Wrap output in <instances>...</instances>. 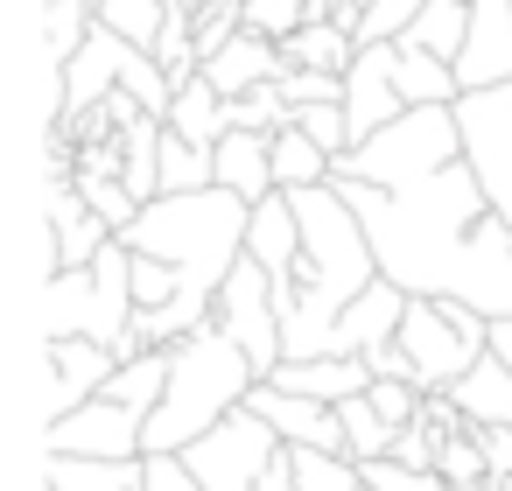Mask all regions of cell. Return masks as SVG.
I'll return each instance as SVG.
<instances>
[{
    "label": "cell",
    "instance_id": "6da1fadb",
    "mask_svg": "<svg viewBox=\"0 0 512 491\" xmlns=\"http://www.w3.org/2000/svg\"><path fill=\"white\" fill-rule=\"evenodd\" d=\"M330 183L365 218L386 281H400L407 295H456L477 302L484 316H512V225L498 218V204L484 197L463 155L400 190L358 176H330Z\"/></svg>",
    "mask_w": 512,
    "mask_h": 491
},
{
    "label": "cell",
    "instance_id": "4fadbf2b",
    "mask_svg": "<svg viewBox=\"0 0 512 491\" xmlns=\"http://www.w3.org/2000/svg\"><path fill=\"white\" fill-rule=\"evenodd\" d=\"M43 211H50V274H57V267H92V260H99V246L113 239V225L85 204V190H78L71 176H64V183H50Z\"/></svg>",
    "mask_w": 512,
    "mask_h": 491
},
{
    "label": "cell",
    "instance_id": "1f68e13d",
    "mask_svg": "<svg viewBox=\"0 0 512 491\" xmlns=\"http://www.w3.org/2000/svg\"><path fill=\"white\" fill-rule=\"evenodd\" d=\"M295 127H302L309 141H323L330 155H344V148H351V120H344V99H323V106H295Z\"/></svg>",
    "mask_w": 512,
    "mask_h": 491
},
{
    "label": "cell",
    "instance_id": "ac0fdd59",
    "mask_svg": "<svg viewBox=\"0 0 512 491\" xmlns=\"http://www.w3.org/2000/svg\"><path fill=\"white\" fill-rule=\"evenodd\" d=\"M50 491H141L148 456H43Z\"/></svg>",
    "mask_w": 512,
    "mask_h": 491
},
{
    "label": "cell",
    "instance_id": "484cf974",
    "mask_svg": "<svg viewBox=\"0 0 512 491\" xmlns=\"http://www.w3.org/2000/svg\"><path fill=\"white\" fill-rule=\"evenodd\" d=\"M92 29H99V0H43V50L57 64H71Z\"/></svg>",
    "mask_w": 512,
    "mask_h": 491
},
{
    "label": "cell",
    "instance_id": "83f0119b",
    "mask_svg": "<svg viewBox=\"0 0 512 491\" xmlns=\"http://www.w3.org/2000/svg\"><path fill=\"white\" fill-rule=\"evenodd\" d=\"M435 470H442V484H484V477H491V456H484L477 428H463V435H442V449H435Z\"/></svg>",
    "mask_w": 512,
    "mask_h": 491
},
{
    "label": "cell",
    "instance_id": "52a82bcc",
    "mask_svg": "<svg viewBox=\"0 0 512 491\" xmlns=\"http://www.w3.org/2000/svg\"><path fill=\"white\" fill-rule=\"evenodd\" d=\"M274 449H281L274 421H267V414H253V407H232L218 428H204V435L183 449V463L197 470V484H204V491H253V484H260V470L274 463Z\"/></svg>",
    "mask_w": 512,
    "mask_h": 491
},
{
    "label": "cell",
    "instance_id": "f35d334b",
    "mask_svg": "<svg viewBox=\"0 0 512 491\" xmlns=\"http://www.w3.org/2000/svg\"><path fill=\"white\" fill-rule=\"evenodd\" d=\"M491 351L512 365V316H498V323H491Z\"/></svg>",
    "mask_w": 512,
    "mask_h": 491
},
{
    "label": "cell",
    "instance_id": "ffe728a7",
    "mask_svg": "<svg viewBox=\"0 0 512 491\" xmlns=\"http://www.w3.org/2000/svg\"><path fill=\"white\" fill-rule=\"evenodd\" d=\"M449 393L463 400L470 428H505V421H512V365H505L498 351H484V358H477Z\"/></svg>",
    "mask_w": 512,
    "mask_h": 491
},
{
    "label": "cell",
    "instance_id": "74e56055",
    "mask_svg": "<svg viewBox=\"0 0 512 491\" xmlns=\"http://www.w3.org/2000/svg\"><path fill=\"white\" fill-rule=\"evenodd\" d=\"M253 491H295V449H288V442L274 449V463L260 470V484H253Z\"/></svg>",
    "mask_w": 512,
    "mask_h": 491
},
{
    "label": "cell",
    "instance_id": "4dcf8cb0",
    "mask_svg": "<svg viewBox=\"0 0 512 491\" xmlns=\"http://www.w3.org/2000/svg\"><path fill=\"white\" fill-rule=\"evenodd\" d=\"M358 470H365V491H449L442 470H414V463H393V456H372Z\"/></svg>",
    "mask_w": 512,
    "mask_h": 491
},
{
    "label": "cell",
    "instance_id": "8992f818",
    "mask_svg": "<svg viewBox=\"0 0 512 491\" xmlns=\"http://www.w3.org/2000/svg\"><path fill=\"white\" fill-rule=\"evenodd\" d=\"M211 323H218L232 344H246V358L260 365V379L281 372L288 337H281V309H274V274H267L253 253L225 274V288H218V302H211Z\"/></svg>",
    "mask_w": 512,
    "mask_h": 491
},
{
    "label": "cell",
    "instance_id": "603a6c76",
    "mask_svg": "<svg viewBox=\"0 0 512 491\" xmlns=\"http://www.w3.org/2000/svg\"><path fill=\"white\" fill-rule=\"evenodd\" d=\"M169 127L176 134H190V141H204V148H218L225 134H232V120H225V92L197 71L183 92H176V106H169Z\"/></svg>",
    "mask_w": 512,
    "mask_h": 491
},
{
    "label": "cell",
    "instance_id": "f1b7e54d",
    "mask_svg": "<svg viewBox=\"0 0 512 491\" xmlns=\"http://www.w3.org/2000/svg\"><path fill=\"white\" fill-rule=\"evenodd\" d=\"M428 8V0H365V15H358V43H400L407 22Z\"/></svg>",
    "mask_w": 512,
    "mask_h": 491
},
{
    "label": "cell",
    "instance_id": "8d00e7d4",
    "mask_svg": "<svg viewBox=\"0 0 512 491\" xmlns=\"http://www.w3.org/2000/svg\"><path fill=\"white\" fill-rule=\"evenodd\" d=\"M141 491H204V484H197V470L183 456H148V484Z\"/></svg>",
    "mask_w": 512,
    "mask_h": 491
},
{
    "label": "cell",
    "instance_id": "3957f363",
    "mask_svg": "<svg viewBox=\"0 0 512 491\" xmlns=\"http://www.w3.org/2000/svg\"><path fill=\"white\" fill-rule=\"evenodd\" d=\"M176 365H169V386L141 428V449L148 456H183L204 428H218L232 407H246V393L260 386V365L246 358V344H232L218 323H197L190 337L169 344Z\"/></svg>",
    "mask_w": 512,
    "mask_h": 491
},
{
    "label": "cell",
    "instance_id": "277c9868",
    "mask_svg": "<svg viewBox=\"0 0 512 491\" xmlns=\"http://www.w3.org/2000/svg\"><path fill=\"white\" fill-rule=\"evenodd\" d=\"M134 246L113 232L92 267H57L43 281V344L50 337H99L120 344L134 323Z\"/></svg>",
    "mask_w": 512,
    "mask_h": 491
},
{
    "label": "cell",
    "instance_id": "44dd1931",
    "mask_svg": "<svg viewBox=\"0 0 512 491\" xmlns=\"http://www.w3.org/2000/svg\"><path fill=\"white\" fill-rule=\"evenodd\" d=\"M281 57H288V71H295V64H302V71H351L358 29H344L337 15H316V22H302V29L281 43Z\"/></svg>",
    "mask_w": 512,
    "mask_h": 491
},
{
    "label": "cell",
    "instance_id": "8fae6325",
    "mask_svg": "<svg viewBox=\"0 0 512 491\" xmlns=\"http://www.w3.org/2000/svg\"><path fill=\"white\" fill-rule=\"evenodd\" d=\"M113 372H120L113 344H99V337H50V379H43V407H50V421L71 414V407H85Z\"/></svg>",
    "mask_w": 512,
    "mask_h": 491
},
{
    "label": "cell",
    "instance_id": "e0dca14e",
    "mask_svg": "<svg viewBox=\"0 0 512 491\" xmlns=\"http://www.w3.org/2000/svg\"><path fill=\"white\" fill-rule=\"evenodd\" d=\"M218 183L239 190L246 204H260L267 190H281V176H274V134H260V127H232V134L218 141Z\"/></svg>",
    "mask_w": 512,
    "mask_h": 491
},
{
    "label": "cell",
    "instance_id": "d6a6232c",
    "mask_svg": "<svg viewBox=\"0 0 512 491\" xmlns=\"http://www.w3.org/2000/svg\"><path fill=\"white\" fill-rule=\"evenodd\" d=\"M183 295V274L169 267V260H155V253H134V302L141 309H162V302H176Z\"/></svg>",
    "mask_w": 512,
    "mask_h": 491
},
{
    "label": "cell",
    "instance_id": "d4e9b609",
    "mask_svg": "<svg viewBox=\"0 0 512 491\" xmlns=\"http://www.w3.org/2000/svg\"><path fill=\"white\" fill-rule=\"evenodd\" d=\"M400 43H421V50H435V57H463V43H470V0H428V8L407 22V36Z\"/></svg>",
    "mask_w": 512,
    "mask_h": 491
},
{
    "label": "cell",
    "instance_id": "f546056e",
    "mask_svg": "<svg viewBox=\"0 0 512 491\" xmlns=\"http://www.w3.org/2000/svg\"><path fill=\"white\" fill-rule=\"evenodd\" d=\"M302 22H316L309 0H246V29H260V36H274V43H288Z\"/></svg>",
    "mask_w": 512,
    "mask_h": 491
},
{
    "label": "cell",
    "instance_id": "9c48e42d",
    "mask_svg": "<svg viewBox=\"0 0 512 491\" xmlns=\"http://www.w3.org/2000/svg\"><path fill=\"white\" fill-rule=\"evenodd\" d=\"M141 428H148V414L99 386L85 407H71V414H57L43 428V456H148Z\"/></svg>",
    "mask_w": 512,
    "mask_h": 491
},
{
    "label": "cell",
    "instance_id": "ba28073f",
    "mask_svg": "<svg viewBox=\"0 0 512 491\" xmlns=\"http://www.w3.org/2000/svg\"><path fill=\"white\" fill-rule=\"evenodd\" d=\"M463 120V162L477 169L484 197L498 204V218L512 225V85H477L456 99Z\"/></svg>",
    "mask_w": 512,
    "mask_h": 491
},
{
    "label": "cell",
    "instance_id": "30bf717a",
    "mask_svg": "<svg viewBox=\"0 0 512 491\" xmlns=\"http://www.w3.org/2000/svg\"><path fill=\"white\" fill-rule=\"evenodd\" d=\"M400 43H358L351 71H344V120H351V148L365 134H379L386 120H400Z\"/></svg>",
    "mask_w": 512,
    "mask_h": 491
},
{
    "label": "cell",
    "instance_id": "2e32d148",
    "mask_svg": "<svg viewBox=\"0 0 512 491\" xmlns=\"http://www.w3.org/2000/svg\"><path fill=\"white\" fill-rule=\"evenodd\" d=\"M246 253H253L274 281H288V274H295V260H302V218H295V197H288V190H267V197L253 204Z\"/></svg>",
    "mask_w": 512,
    "mask_h": 491
},
{
    "label": "cell",
    "instance_id": "e575fe53",
    "mask_svg": "<svg viewBox=\"0 0 512 491\" xmlns=\"http://www.w3.org/2000/svg\"><path fill=\"white\" fill-rule=\"evenodd\" d=\"M281 92H288V106H323V99H344V71H288L281 78Z\"/></svg>",
    "mask_w": 512,
    "mask_h": 491
},
{
    "label": "cell",
    "instance_id": "7402d4cb",
    "mask_svg": "<svg viewBox=\"0 0 512 491\" xmlns=\"http://www.w3.org/2000/svg\"><path fill=\"white\" fill-rule=\"evenodd\" d=\"M400 99L407 106H456L463 99V78L449 57L421 50V43H400Z\"/></svg>",
    "mask_w": 512,
    "mask_h": 491
},
{
    "label": "cell",
    "instance_id": "836d02e7",
    "mask_svg": "<svg viewBox=\"0 0 512 491\" xmlns=\"http://www.w3.org/2000/svg\"><path fill=\"white\" fill-rule=\"evenodd\" d=\"M365 393H372V407L393 421V435H400V428H414V421H421V400H428L414 379H372Z\"/></svg>",
    "mask_w": 512,
    "mask_h": 491
},
{
    "label": "cell",
    "instance_id": "9a60e30c",
    "mask_svg": "<svg viewBox=\"0 0 512 491\" xmlns=\"http://www.w3.org/2000/svg\"><path fill=\"white\" fill-rule=\"evenodd\" d=\"M204 78L225 92V99H239V92H253V85H274V78H288V57H281V43L274 36H260V29H239L218 57H204Z\"/></svg>",
    "mask_w": 512,
    "mask_h": 491
},
{
    "label": "cell",
    "instance_id": "4316f807",
    "mask_svg": "<svg viewBox=\"0 0 512 491\" xmlns=\"http://www.w3.org/2000/svg\"><path fill=\"white\" fill-rule=\"evenodd\" d=\"M337 414H344L351 463H372V456H386V449H393V421L372 407V393H351V400H337Z\"/></svg>",
    "mask_w": 512,
    "mask_h": 491
},
{
    "label": "cell",
    "instance_id": "d6986e66",
    "mask_svg": "<svg viewBox=\"0 0 512 491\" xmlns=\"http://www.w3.org/2000/svg\"><path fill=\"white\" fill-rule=\"evenodd\" d=\"M274 386L309 393V400H351L372 386V358H281Z\"/></svg>",
    "mask_w": 512,
    "mask_h": 491
},
{
    "label": "cell",
    "instance_id": "cb8c5ba5",
    "mask_svg": "<svg viewBox=\"0 0 512 491\" xmlns=\"http://www.w3.org/2000/svg\"><path fill=\"white\" fill-rule=\"evenodd\" d=\"M330 169H337V155H330L323 141H309L295 120H288V127H274V176H281V190L330 183Z\"/></svg>",
    "mask_w": 512,
    "mask_h": 491
},
{
    "label": "cell",
    "instance_id": "7c38bea8",
    "mask_svg": "<svg viewBox=\"0 0 512 491\" xmlns=\"http://www.w3.org/2000/svg\"><path fill=\"white\" fill-rule=\"evenodd\" d=\"M127 50H134V36H120L113 22H99V29L85 36V50L64 64V120H78V113H92L99 99H113V92H120ZM64 120H57V127H64Z\"/></svg>",
    "mask_w": 512,
    "mask_h": 491
},
{
    "label": "cell",
    "instance_id": "5bb4252c",
    "mask_svg": "<svg viewBox=\"0 0 512 491\" xmlns=\"http://www.w3.org/2000/svg\"><path fill=\"white\" fill-rule=\"evenodd\" d=\"M463 92L512 85V0H470V43L456 57Z\"/></svg>",
    "mask_w": 512,
    "mask_h": 491
},
{
    "label": "cell",
    "instance_id": "7a4b0ae2",
    "mask_svg": "<svg viewBox=\"0 0 512 491\" xmlns=\"http://www.w3.org/2000/svg\"><path fill=\"white\" fill-rule=\"evenodd\" d=\"M246 225H253V204L225 183L211 190H162L141 204V218L120 232L134 253H155L183 274V295L162 302V309H134V337L148 344H176L190 337L197 323H211V302L225 288V274L246 260Z\"/></svg>",
    "mask_w": 512,
    "mask_h": 491
},
{
    "label": "cell",
    "instance_id": "d590c367",
    "mask_svg": "<svg viewBox=\"0 0 512 491\" xmlns=\"http://www.w3.org/2000/svg\"><path fill=\"white\" fill-rule=\"evenodd\" d=\"M435 449H442V435H435L428 421H414V428H400V435H393V449H386V456H393V463H414V470H435Z\"/></svg>",
    "mask_w": 512,
    "mask_h": 491
},
{
    "label": "cell",
    "instance_id": "5b68a950",
    "mask_svg": "<svg viewBox=\"0 0 512 491\" xmlns=\"http://www.w3.org/2000/svg\"><path fill=\"white\" fill-rule=\"evenodd\" d=\"M456 155H463V120H456V106H407L400 120H386L379 134H365L358 148H344L330 176H358V183L400 190V183H421V176L449 169Z\"/></svg>",
    "mask_w": 512,
    "mask_h": 491
}]
</instances>
